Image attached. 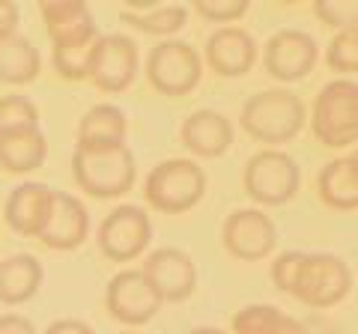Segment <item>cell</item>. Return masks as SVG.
<instances>
[{
  "label": "cell",
  "mask_w": 358,
  "mask_h": 334,
  "mask_svg": "<svg viewBox=\"0 0 358 334\" xmlns=\"http://www.w3.org/2000/svg\"><path fill=\"white\" fill-rule=\"evenodd\" d=\"M268 275L281 293L308 307H334L352 293V269L329 251H284Z\"/></svg>",
  "instance_id": "6da1fadb"
},
{
  "label": "cell",
  "mask_w": 358,
  "mask_h": 334,
  "mask_svg": "<svg viewBox=\"0 0 358 334\" xmlns=\"http://www.w3.org/2000/svg\"><path fill=\"white\" fill-rule=\"evenodd\" d=\"M72 176L84 194L96 200H114L131 191L138 164L129 143L120 147H78L72 152Z\"/></svg>",
  "instance_id": "7a4b0ae2"
},
{
  "label": "cell",
  "mask_w": 358,
  "mask_h": 334,
  "mask_svg": "<svg viewBox=\"0 0 358 334\" xmlns=\"http://www.w3.org/2000/svg\"><path fill=\"white\" fill-rule=\"evenodd\" d=\"M242 129L266 147H284L308 122L305 102L289 90H263L242 105Z\"/></svg>",
  "instance_id": "3957f363"
},
{
  "label": "cell",
  "mask_w": 358,
  "mask_h": 334,
  "mask_svg": "<svg viewBox=\"0 0 358 334\" xmlns=\"http://www.w3.org/2000/svg\"><path fill=\"white\" fill-rule=\"evenodd\" d=\"M310 131L322 147L346 150L358 140V84L352 78L329 81L313 99Z\"/></svg>",
  "instance_id": "277c9868"
},
{
  "label": "cell",
  "mask_w": 358,
  "mask_h": 334,
  "mask_svg": "<svg viewBox=\"0 0 358 334\" xmlns=\"http://www.w3.org/2000/svg\"><path fill=\"white\" fill-rule=\"evenodd\" d=\"M206 194V173L192 159H167L155 164L147 182L143 197L162 215H182L194 209Z\"/></svg>",
  "instance_id": "5b68a950"
},
{
  "label": "cell",
  "mask_w": 358,
  "mask_h": 334,
  "mask_svg": "<svg viewBox=\"0 0 358 334\" xmlns=\"http://www.w3.org/2000/svg\"><path fill=\"white\" fill-rule=\"evenodd\" d=\"M248 197L260 206H284L301 188V170L296 159L284 150H260L251 155L242 173Z\"/></svg>",
  "instance_id": "8992f818"
},
{
  "label": "cell",
  "mask_w": 358,
  "mask_h": 334,
  "mask_svg": "<svg viewBox=\"0 0 358 334\" xmlns=\"http://www.w3.org/2000/svg\"><path fill=\"white\" fill-rule=\"evenodd\" d=\"M203 78V60L194 51V45L179 39H164L155 45L147 57V81L155 93L182 99L197 90Z\"/></svg>",
  "instance_id": "52a82bcc"
},
{
  "label": "cell",
  "mask_w": 358,
  "mask_h": 334,
  "mask_svg": "<svg viewBox=\"0 0 358 334\" xmlns=\"http://www.w3.org/2000/svg\"><path fill=\"white\" fill-rule=\"evenodd\" d=\"M138 66H141V54L134 39L126 33H108L93 42L90 48V60H87V81L102 93H126L138 78Z\"/></svg>",
  "instance_id": "ba28073f"
},
{
  "label": "cell",
  "mask_w": 358,
  "mask_h": 334,
  "mask_svg": "<svg viewBox=\"0 0 358 334\" xmlns=\"http://www.w3.org/2000/svg\"><path fill=\"white\" fill-rule=\"evenodd\" d=\"M96 242L110 263H131L152 242V218L143 206L122 203L99 224Z\"/></svg>",
  "instance_id": "9c48e42d"
},
{
  "label": "cell",
  "mask_w": 358,
  "mask_h": 334,
  "mask_svg": "<svg viewBox=\"0 0 358 334\" xmlns=\"http://www.w3.org/2000/svg\"><path fill=\"white\" fill-rule=\"evenodd\" d=\"M320 60V45L317 39L305 30L296 27H284L268 36L266 48H263V66L275 81L293 84L301 81L313 72V66Z\"/></svg>",
  "instance_id": "30bf717a"
},
{
  "label": "cell",
  "mask_w": 358,
  "mask_h": 334,
  "mask_svg": "<svg viewBox=\"0 0 358 334\" xmlns=\"http://www.w3.org/2000/svg\"><path fill=\"white\" fill-rule=\"evenodd\" d=\"M221 242L230 257L242 263H260L278 245V227L260 209H236L221 227Z\"/></svg>",
  "instance_id": "8fae6325"
},
{
  "label": "cell",
  "mask_w": 358,
  "mask_h": 334,
  "mask_svg": "<svg viewBox=\"0 0 358 334\" xmlns=\"http://www.w3.org/2000/svg\"><path fill=\"white\" fill-rule=\"evenodd\" d=\"M105 307L122 326H147L150 319L162 310V298L143 277L141 269H122L110 277L108 293H105Z\"/></svg>",
  "instance_id": "7c38bea8"
},
{
  "label": "cell",
  "mask_w": 358,
  "mask_h": 334,
  "mask_svg": "<svg viewBox=\"0 0 358 334\" xmlns=\"http://www.w3.org/2000/svg\"><path fill=\"white\" fill-rule=\"evenodd\" d=\"M39 15L45 21V30H48L54 51L90 48L99 39L96 18L81 0H42Z\"/></svg>",
  "instance_id": "4fadbf2b"
},
{
  "label": "cell",
  "mask_w": 358,
  "mask_h": 334,
  "mask_svg": "<svg viewBox=\"0 0 358 334\" xmlns=\"http://www.w3.org/2000/svg\"><path fill=\"white\" fill-rule=\"evenodd\" d=\"M143 277L155 289V296L164 302H185L197 289V266L179 248H155L141 266Z\"/></svg>",
  "instance_id": "5bb4252c"
},
{
  "label": "cell",
  "mask_w": 358,
  "mask_h": 334,
  "mask_svg": "<svg viewBox=\"0 0 358 334\" xmlns=\"http://www.w3.org/2000/svg\"><path fill=\"white\" fill-rule=\"evenodd\" d=\"M90 236V212L75 194L54 191L36 239L51 251H75Z\"/></svg>",
  "instance_id": "9a60e30c"
},
{
  "label": "cell",
  "mask_w": 358,
  "mask_h": 334,
  "mask_svg": "<svg viewBox=\"0 0 358 334\" xmlns=\"http://www.w3.org/2000/svg\"><path fill=\"white\" fill-rule=\"evenodd\" d=\"M206 66L221 78H242L257 63V42L242 27H218L206 39Z\"/></svg>",
  "instance_id": "2e32d148"
},
{
  "label": "cell",
  "mask_w": 358,
  "mask_h": 334,
  "mask_svg": "<svg viewBox=\"0 0 358 334\" xmlns=\"http://www.w3.org/2000/svg\"><path fill=\"white\" fill-rule=\"evenodd\" d=\"M179 140L197 159H221L233 147V122L221 110L200 108L182 119Z\"/></svg>",
  "instance_id": "e0dca14e"
},
{
  "label": "cell",
  "mask_w": 358,
  "mask_h": 334,
  "mask_svg": "<svg viewBox=\"0 0 358 334\" xmlns=\"http://www.w3.org/2000/svg\"><path fill=\"white\" fill-rule=\"evenodd\" d=\"M51 194H54V188L42 185V182H21L18 188H13V194H9L3 203V218H6L9 230L18 233V236L36 239L42 221L48 215Z\"/></svg>",
  "instance_id": "ac0fdd59"
},
{
  "label": "cell",
  "mask_w": 358,
  "mask_h": 334,
  "mask_svg": "<svg viewBox=\"0 0 358 334\" xmlns=\"http://www.w3.org/2000/svg\"><path fill=\"white\" fill-rule=\"evenodd\" d=\"M317 194L326 206L338 212H355L358 209V155L346 152L341 159L322 164L317 173Z\"/></svg>",
  "instance_id": "d6986e66"
},
{
  "label": "cell",
  "mask_w": 358,
  "mask_h": 334,
  "mask_svg": "<svg viewBox=\"0 0 358 334\" xmlns=\"http://www.w3.org/2000/svg\"><path fill=\"white\" fill-rule=\"evenodd\" d=\"M45 159H48V140H45L39 126L0 135V167L6 173L21 176V173L39 170Z\"/></svg>",
  "instance_id": "ffe728a7"
},
{
  "label": "cell",
  "mask_w": 358,
  "mask_h": 334,
  "mask_svg": "<svg viewBox=\"0 0 358 334\" xmlns=\"http://www.w3.org/2000/svg\"><path fill=\"white\" fill-rule=\"evenodd\" d=\"M45 269L33 254H13L0 263V302L24 305L42 289Z\"/></svg>",
  "instance_id": "44dd1931"
},
{
  "label": "cell",
  "mask_w": 358,
  "mask_h": 334,
  "mask_svg": "<svg viewBox=\"0 0 358 334\" xmlns=\"http://www.w3.org/2000/svg\"><path fill=\"white\" fill-rule=\"evenodd\" d=\"M126 135L129 119L110 102L93 105L78 122V147H120L126 143Z\"/></svg>",
  "instance_id": "7402d4cb"
},
{
  "label": "cell",
  "mask_w": 358,
  "mask_h": 334,
  "mask_svg": "<svg viewBox=\"0 0 358 334\" xmlns=\"http://www.w3.org/2000/svg\"><path fill=\"white\" fill-rule=\"evenodd\" d=\"M42 72V54L24 36H9L0 42V81L3 84H30Z\"/></svg>",
  "instance_id": "603a6c76"
},
{
  "label": "cell",
  "mask_w": 358,
  "mask_h": 334,
  "mask_svg": "<svg viewBox=\"0 0 358 334\" xmlns=\"http://www.w3.org/2000/svg\"><path fill=\"white\" fill-rule=\"evenodd\" d=\"M233 334H308L296 317L272 305H248L233 314Z\"/></svg>",
  "instance_id": "cb8c5ba5"
},
{
  "label": "cell",
  "mask_w": 358,
  "mask_h": 334,
  "mask_svg": "<svg viewBox=\"0 0 358 334\" xmlns=\"http://www.w3.org/2000/svg\"><path fill=\"white\" fill-rule=\"evenodd\" d=\"M120 21L129 24L141 33H152V36H173L176 30L185 27L188 21V6L182 3H164V6H152V9H141V13H131V9H122Z\"/></svg>",
  "instance_id": "d4e9b609"
},
{
  "label": "cell",
  "mask_w": 358,
  "mask_h": 334,
  "mask_svg": "<svg viewBox=\"0 0 358 334\" xmlns=\"http://www.w3.org/2000/svg\"><path fill=\"white\" fill-rule=\"evenodd\" d=\"M39 126V108L30 102L27 96H3L0 99V135L18 129H33Z\"/></svg>",
  "instance_id": "484cf974"
},
{
  "label": "cell",
  "mask_w": 358,
  "mask_h": 334,
  "mask_svg": "<svg viewBox=\"0 0 358 334\" xmlns=\"http://www.w3.org/2000/svg\"><path fill=\"white\" fill-rule=\"evenodd\" d=\"M326 63L338 75H355L358 72V30H341L329 42Z\"/></svg>",
  "instance_id": "4316f807"
},
{
  "label": "cell",
  "mask_w": 358,
  "mask_h": 334,
  "mask_svg": "<svg viewBox=\"0 0 358 334\" xmlns=\"http://www.w3.org/2000/svg\"><path fill=\"white\" fill-rule=\"evenodd\" d=\"M313 15L326 27L334 30H355L358 24V3L355 0H313Z\"/></svg>",
  "instance_id": "83f0119b"
},
{
  "label": "cell",
  "mask_w": 358,
  "mask_h": 334,
  "mask_svg": "<svg viewBox=\"0 0 358 334\" xmlns=\"http://www.w3.org/2000/svg\"><path fill=\"white\" fill-rule=\"evenodd\" d=\"M248 0H194V13L212 24H233L248 15Z\"/></svg>",
  "instance_id": "f1b7e54d"
},
{
  "label": "cell",
  "mask_w": 358,
  "mask_h": 334,
  "mask_svg": "<svg viewBox=\"0 0 358 334\" xmlns=\"http://www.w3.org/2000/svg\"><path fill=\"white\" fill-rule=\"evenodd\" d=\"M15 27H18V3L0 0V42L15 36Z\"/></svg>",
  "instance_id": "f546056e"
},
{
  "label": "cell",
  "mask_w": 358,
  "mask_h": 334,
  "mask_svg": "<svg viewBox=\"0 0 358 334\" xmlns=\"http://www.w3.org/2000/svg\"><path fill=\"white\" fill-rule=\"evenodd\" d=\"M0 334H36V326L21 314H3L0 317Z\"/></svg>",
  "instance_id": "4dcf8cb0"
},
{
  "label": "cell",
  "mask_w": 358,
  "mask_h": 334,
  "mask_svg": "<svg viewBox=\"0 0 358 334\" xmlns=\"http://www.w3.org/2000/svg\"><path fill=\"white\" fill-rule=\"evenodd\" d=\"M42 334H96V328L87 326L84 319H57V322H51Z\"/></svg>",
  "instance_id": "1f68e13d"
},
{
  "label": "cell",
  "mask_w": 358,
  "mask_h": 334,
  "mask_svg": "<svg viewBox=\"0 0 358 334\" xmlns=\"http://www.w3.org/2000/svg\"><path fill=\"white\" fill-rule=\"evenodd\" d=\"M188 334H227V331H221V328H212V326H203V328H192Z\"/></svg>",
  "instance_id": "d6a6232c"
},
{
  "label": "cell",
  "mask_w": 358,
  "mask_h": 334,
  "mask_svg": "<svg viewBox=\"0 0 358 334\" xmlns=\"http://www.w3.org/2000/svg\"><path fill=\"white\" fill-rule=\"evenodd\" d=\"M120 334H134V331H120Z\"/></svg>",
  "instance_id": "836d02e7"
}]
</instances>
